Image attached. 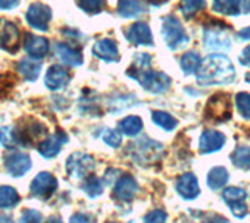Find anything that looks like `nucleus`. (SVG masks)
Listing matches in <instances>:
<instances>
[{"instance_id": "1", "label": "nucleus", "mask_w": 250, "mask_h": 223, "mask_svg": "<svg viewBox=\"0 0 250 223\" xmlns=\"http://www.w3.org/2000/svg\"><path fill=\"white\" fill-rule=\"evenodd\" d=\"M127 75L141 83V86L153 94H161L170 86V78L163 72H155L150 69V55L139 53L135 56L131 67L127 71Z\"/></svg>"}, {"instance_id": "2", "label": "nucleus", "mask_w": 250, "mask_h": 223, "mask_svg": "<svg viewBox=\"0 0 250 223\" xmlns=\"http://www.w3.org/2000/svg\"><path fill=\"white\" fill-rule=\"evenodd\" d=\"M195 75L200 84H227L234 80V67L224 55H209L200 63Z\"/></svg>"}, {"instance_id": "3", "label": "nucleus", "mask_w": 250, "mask_h": 223, "mask_svg": "<svg viewBox=\"0 0 250 223\" xmlns=\"http://www.w3.org/2000/svg\"><path fill=\"white\" fill-rule=\"evenodd\" d=\"M163 37L170 50H178L188 44V36L175 16H167L163 19Z\"/></svg>"}, {"instance_id": "4", "label": "nucleus", "mask_w": 250, "mask_h": 223, "mask_svg": "<svg viewBox=\"0 0 250 223\" xmlns=\"http://www.w3.org/2000/svg\"><path fill=\"white\" fill-rule=\"evenodd\" d=\"M216 25H209V28L205 30L203 33V42L205 47L209 50H217V52H225L230 49L231 41L229 35L224 30H227V24L222 20H214Z\"/></svg>"}, {"instance_id": "5", "label": "nucleus", "mask_w": 250, "mask_h": 223, "mask_svg": "<svg viewBox=\"0 0 250 223\" xmlns=\"http://www.w3.org/2000/svg\"><path fill=\"white\" fill-rule=\"evenodd\" d=\"M130 149L131 150V156L133 159L139 164H146V163H155L156 159L161 156L163 153V145L150 141V139H143L138 141L136 144H133Z\"/></svg>"}, {"instance_id": "6", "label": "nucleus", "mask_w": 250, "mask_h": 223, "mask_svg": "<svg viewBox=\"0 0 250 223\" xmlns=\"http://www.w3.org/2000/svg\"><path fill=\"white\" fill-rule=\"evenodd\" d=\"M94 158L84 153H74L66 161V170L69 176H72L75 180H83L94 170Z\"/></svg>"}, {"instance_id": "7", "label": "nucleus", "mask_w": 250, "mask_h": 223, "mask_svg": "<svg viewBox=\"0 0 250 223\" xmlns=\"http://www.w3.org/2000/svg\"><path fill=\"white\" fill-rule=\"evenodd\" d=\"M16 136H18L19 145H33L35 141L44 139V136L47 134V128L39 124L38 120L28 119L25 125H18L14 128Z\"/></svg>"}, {"instance_id": "8", "label": "nucleus", "mask_w": 250, "mask_h": 223, "mask_svg": "<svg viewBox=\"0 0 250 223\" xmlns=\"http://www.w3.org/2000/svg\"><path fill=\"white\" fill-rule=\"evenodd\" d=\"M25 19L30 27L39 30V32H45L49 28V22L52 20V10L44 3H31L27 10Z\"/></svg>"}, {"instance_id": "9", "label": "nucleus", "mask_w": 250, "mask_h": 223, "mask_svg": "<svg viewBox=\"0 0 250 223\" xmlns=\"http://www.w3.org/2000/svg\"><path fill=\"white\" fill-rule=\"evenodd\" d=\"M5 168L11 176H23L31 168V159L27 153L11 150L3 156Z\"/></svg>"}, {"instance_id": "10", "label": "nucleus", "mask_w": 250, "mask_h": 223, "mask_svg": "<svg viewBox=\"0 0 250 223\" xmlns=\"http://www.w3.org/2000/svg\"><path fill=\"white\" fill-rule=\"evenodd\" d=\"M58 187V181L57 178L49 173V172H41L36 175V178L31 181L30 192L31 195H35L41 200H47L49 197L53 195V192Z\"/></svg>"}, {"instance_id": "11", "label": "nucleus", "mask_w": 250, "mask_h": 223, "mask_svg": "<svg viewBox=\"0 0 250 223\" xmlns=\"http://www.w3.org/2000/svg\"><path fill=\"white\" fill-rule=\"evenodd\" d=\"M222 198L224 202L229 204L231 212L236 215V217H244L247 214V192L241 187H227L222 192Z\"/></svg>"}, {"instance_id": "12", "label": "nucleus", "mask_w": 250, "mask_h": 223, "mask_svg": "<svg viewBox=\"0 0 250 223\" xmlns=\"http://www.w3.org/2000/svg\"><path fill=\"white\" fill-rule=\"evenodd\" d=\"M19 47V28L16 24L0 19V49L6 52H16Z\"/></svg>"}, {"instance_id": "13", "label": "nucleus", "mask_w": 250, "mask_h": 223, "mask_svg": "<svg viewBox=\"0 0 250 223\" xmlns=\"http://www.w3.org/2000/svg\"><path fill=\"white\" fill-rule=\"evenodd\" d=\"M230 111H231V108H230V100L229 97H227L225 94H216L209 98V102L207 105V112H208V116L211 119H214V120H227V119H230Z\"/></svg>"}, {"instance_id": "14", "label": "nucleus", "mask_w": 250, "mask_h": 223, "mask_svg": "<svg viewBox=\"0 0 250 223\" xmlns=\"http://www.w3.org/2000/svg\"><path fill=\"white\" fill-rule=\"evenodd\" d=\"M67 142V134L58 131L55 133L53 136L45 137V139L41 141L38 147L39 155H42L44 158H55L61 151V147Z\"/></svg>"}, {"instance_id": "15", "label": "nucleus", "mask_w": 250, "mask_h": 223, "mask_svg": "<svg viewBox=\"0 0 250 223\" xmlns=\"http://www.w3.org/2000/svg\"><path fill=\"white\" fill-rule=\"evenodd\" d=\"M138 192V183L131 175H122L114 186V197L121 202H131Z\"/></svg>"}, {"instance_id": "16", "label": "nucleus", "mask_w": 250, "mask_h": 223, "mask_svg": "<svg viewBox=\"0 0 250 223\" xmlns=\"http://www.w3.org/2000/svg\"><path fill=\"white\" fill-rule=\"evenodd\" d=\"M23 49L28 53V56L33 59H41L49 53V41L41 36L27 35L25 41H23Z\"/></svg>"}, {"instance_id": "17", "label": "nucleus", "mask_w": 250, "mask_h": 223, "mask_svg": "<svg viewBox=\"0 0 250 223\" xmlns=\"http://www.w3.org/2000/svg\"><path fill=\"white\" fill-rule=\"evenodd\" d=\"M44 83L50 91H60L66 88V84L69 83V74L62 66L55 64L47 71Z\"/></svg>"}, {"instance_id": "18", "label": "nucleus", "mask_w": 250, "mask_h": 223, "mask_svg": "<svg viewBox=\"0 0 250 223\" xmlns=\"http://www.w3.org/2000/svg\"><path fill=\"white\" fill-rule=\"evenodd\" d=\"M225 144V136L214 130H207L200 136L199 149L202 153H214L217 150H221Z\"/></svg>"}, {"instance_id": "19", "label": "nucleus", "mask_w": 250, "mask_h": 223, "mask_svg": "<svg viewBox=\"0 0 250 223\" xmlns=\"http://www.w3.org/2000/svg\"><path fill=\"white\" fill-rule=\"evenodd\" d=\"M177 192L186 200H194L200 194L199 181L192 173H185L177 180Z\"/></svg>"}, {"instance_id": "20", "label": "nucleus", "mask_w": 250, "mask_h": 223, "mask_svg": "<svg viewBox=\"0 0 250 223\" xmlns=\"http://www.w3.org/2000/svg\"><path fill=\"white\" fill-rule=\"evenodd\" d=\"M94 55L97 58L108 61V63H114L119 59V50H117V44L113 39H100L94 44L92 47Z\"/></svg>"}, {"instance_id": "21", "label": "nucleus", "mask_w": 250, "mask_h": 223, "mask_svg": "<svg viewBox=\"0 0 250 223\" xmlns=\"http://www.w3.org/2000/svg\"><path fill=\"white\" fill-rule=\"evenodd\" d=\"M127 39L136 45H152V32L147 24L138 22L127 30Z\"/></svg>"}, {"instance_id": "22", "label": "nucleus", "mask_w": 250, "mask_h": 223, "mask_svg": "<svg viewBox=\"0 0 250 223\" xmlns=\"http://www.w3.org/2000/svg\"><path fill=\"white\" fill-rule=\"evenodd\" d=\"M55 52H57L58 58L64 64H67V66H80L83 63L82 52H78V50H75L72 47H69V45L62 44V42L55 44Z\"/></svg>"}, {"instance_id": "23", "label": "nucleus", "mask_w": 250, "mask_h": 223, "mask_svg": "<svg viewBox=\"0 0 250 223\" xmlns=\"http://www.w3.org/2000/svg\"><path fill=\"white\" fill-rule=\"evenodd\" d=\"M117 11L122 18H138L139 14H143L144 6L139 0H119Z\"/></svg>"}, {"instance_id": "24", "label": "nucleus", "mask_w": 250, "mask_h": 223, "mask_svg": "<svg viewBox=\"0 0 250 223\" xmlns=\"http://www.w3.org/2000/svg\"><path fill=\"white\" fill-rule=\"evenodd\" d=\"M18 71L28 81H35L39 76V74H41V63L36 59H22L18 66Z\"/></svg>"}, {"instance_id": "25", "label": "nucleus", "mask_w": 250, "mask_h": 223, "mask_svg": "<svg viewBox=\"0 0 250 223\" xmlns=\"http://www.w3.org/2000/svg\"><path fill=\"white\" fill-rule=\"evenodd\" d=\"M227 181H229V172L225 170L224 167H214L211 168L208 176H207V183L209 189H221L222 186H225Z\"/></svg>"}, {"instance_id": "26", "label": "nucleus", "mask_w": 250, "mask_h": 223, "mask_svg": "<svg viewBox=\"0 0 250 223\" xmlns=\"http://www.w3.org/2000/svg\"><path fill=\"white\" fill-rule=\"evenodd\" d=\"M213 10L225 16H236L241 10V0H214Z\"/></svg>"}, {"instance_id": "27", "label": "nucleus", "mask_w": 250, "mask_h": 223, "mask_svg": "<svg viewBox=\"0 0 250 223\" xmlns=\"http://www.w3.org/2000/svg\"><path fill=\"white\" fill-rule=\"evenodd\" d=\"M19 194L18 190L11 186H0V207L2 209H8L19 203Z\"/></svg>"}, {"instance_id": "28", "label": "nucleus", "mask_w": 250, "mask_h": 223, "mask_svg": "<svg viewBox=\"0 0 250 223\" xmlns=\"http://www.w3.org/2000/svg\"><path fill=\"white\" fill-rule=\"evenodd\" d=\"M119 128L124 134L127 136H136L141 130H143V120H141L138 116H128L124 120H121Z\"/></svg>"}, {"instance_id": "29", "label": "nucleus", "mask_w": 250, "mask_h": 223, "mask_svg": "<svg viewBox=\"0 0 250 223\" xmlns=\"http://www.w3.org/2000/svg\"><path fill=\"white\" fill-rule=\"evenodd\" d=\"M231 161L242 170H250V147H238L231 153Z\"/></svg>"}, {"instance_id": "30", "label": "nucleus", "mask_w": 250, "mask_h": 223, "mask_svg": "<svg viewBox=\"0 0 250 223\" xmlns=\"http://www.w3.org/2000/svg\"><path fill=\"white\" fill-rule=\"evenodd\" d=\"M180 66H182L185 74H188V75L195 74V72H197L199 66H200V56H199V53H195V52H188V53H185V55L182 56V63H180Z\"/></svg>"}, {"instance_id": "31", "label": "nucleus", "mask_w": 250, "mask_h": 223, "mask_svg": "<svg viewBox=\"0 0 250 223\" xmlns=\"http://www.w3.org/2000/svg\"><path fill=\"white\" fill-rule=\"evenodd\" d=\"M82 189L91 198H94V197H99L102 192H104V183H102V180L97 178L96 175H91V176H86V180L83 183Z\"/></svg>"}, {"instance_id": "32", "label": "nucleus", "mask_w": 250, "mask_h": 223, "mask_svg": "<svg viewBox=\"0 0 250 223\" xmlns=\"http://www.w3.org/2000/svg\"><path fill=\"white\" fill-rule=\"evenodd\" d=\"M152 119L156 125L161 127L163 130H166V131H170V130H174L177 127V120L172 117L170 114L164 112V111H153Z\"/></svg>"}, {"instance_id": "33", "label": "nucleus", "mask_w": 250, "mask_h": 223, "mask_svg": "<svg viewBox=\"0 0 250 223\" xmlns=\"http://www.w3.org/2000/svg\"><path fill=\"white\" fill-rule=\"evenodd\" d=\"M0 144L3 145L5 149H14L16 145H19L18 142V136H16L14 127H3L0 128Z\"/></svg>"}, {"instance_id": "34", "label": "nucleus", "mask_w": 250, "mask_h": 223, "mask_svg": "<svg viewBox=\"0 0 250 223\" xmlns=\"http://www.w3.org/2000/svg\"><path fill=\"white\" fill-rule=\"evenodd\" d=\"M234 100H236V106H238V111L241 112V116L250 120V94H247V92H239V94H236V97H234Z\"/></svg>"}, {"instance_id": "35", "label": "nucleus", "mask_w": 250, "mask_h": 223, "mask_svg": "<svg viewBox=\"0 0 250 223\" xmlns=\"http://www.w3.org/2000/svg\"><path fill=\"white\" fill-rule=\"evenodd\" d=\"M205 6V0H182V13L186 18H191Z\"/></svg>"}, {"instance_id": "36", "label": "nucleus", "mask_w": 250, "mask_h": 223, "mask_svg": "<svg viewBox=\"0 0 250 223\" xmlns=\"http://www.w3.org/2000/svg\"><path fill=\"white\" fill-rule=\"evenodd\" d=\"M78 6L89 14H96L99 11H102L105 5V0H77Z\"/></svg>"}, {"instance_id": "37", "label": "nucleus", "mask_w": 250, "mask_h": 223, "mask_svg": "<svg viewBox=\"0 0 250 223\" xmlns=\"http://www.w3.org/2000/svg\"><path fill=\"white\" fill-rule=\"evenodd\" d=\"M102 139H104V142L108 144L109 147H113V149H117L122 142V137H121L119 131H116V130H111V128L105 130L104 134H102Z\"/></svg>"}, {"instance_id": "38", "label": "nucleus", "mask_w": 250, "mask_h": 223, "mask_svg": "<svg viewBox=\"0 0 250 223\" xmlns=\"http://www.w3.org/2000/svg\"><path fill=\"white\" fill-rule=\"evenodd\" d=\"M14 84H16V80L10 74H5L0 76V97H5L8 92L13 89Z\"/></svg>"}, {"instance_id": "39", "label": "nucleus", "mask_w": 250, "mask_h": 223, "mask_svg": "<svg viewBox=\"0 0 250 223\" xmlns=\"http://www.w3.org/2000/svg\"><path fill=\"white\" fill-rule=\"evenodd\" d=\"M19 223H42V215L35 209H25Z\"/></svg>"}, {"instance_id": "40", "label": "nucleus", "mask_w": 250, "mask_h": 223, "mask_svg": "<svg viewBox=\"0 0 250 223\" xmlns=\"http://www.w3.org/2000/svg\"><path fill=\"white\" fill-rule=\"evenodd\" d=\"M166 220H167V214L158 209L148 212L144 217V223H166Z\"/></svg>"}, {"instance_id": "41", "label": "nucleus", "mask_w": 250, "mask_h": 223, "mask_svg": "<svg viewBox=\"0 0 250 223\" xmlns=\"http://www.w3.org/2000/svg\"><path fill=\"white\" fill-rule=\"evenodd\" d=\"M69 223H91V219L84 214H75L70 217Z\"/></svg>"}, {"instance_id": "42", "label": "nucleus", "mask_w": 250, "mask_h": 223, "mask_svg": "<svg viewBox=\"0 0 250 223\" xmlns=\"http://www.w3.org/2000/svg\"><path fill=\"white\" fill-rule=\"evenodd\" d=\"M19 5V0H0V10H13Z\"/></svg>"}, {"instance_id": "43", "label": "nucleus", "mask_w": 250, "mask_h": 223, "mask_svg": "<svg viewBox=\"0 0 250 223\" xmlns=\"http://www.w3.org/2000/svg\"><path fill=\"white\" fill-rule=\"evenodd\" d=\"M241 63L244 64V66H250V45H249V47H246L244 52H242V55H241Z\"/></svg>"}, {"instance_id": "44", "label": "nucleus", "mask_w": 250, "mask_h": 223, "mask_svg": "<svg viewBox=\"0 0 250 223\" xmlns=\"http://www.w3.org/2000/svg\"><path fill=\"white\" fill-rule=\"evenodd\" d=\"M203 223H229V220H225L221 215H209Z\"/></svg>"}, {"instance_id": "45", "label": "nucleus", "mask_w": 250, "mask_h": 223, "mask_svg": "<svg viewBox=\"0 0 250 223\" xmlns=\"http://www.w3.org/2000/svg\"><path fill=\"white\" fill-rule=\"evenodd\" d=\"M238 36H239V39H242V41H249L250 39V27H247V28H242L241 32L238 33Z\"/></svg>"}, {"instance_id": "46", "label": "nucleus", "mask_w": 250, "mask_h": 223, "mask_svg": "<svg viewBox=\"0 0 250 223\" xmlns=\"http://www.w3.org/2000/svg\"><path fill=\"white\" fill-rule=\"evenodd\" d=\"M241 10L246 14L250 13V0H241Z\"/></svg>"}, {"instance_id": "47", "label": "nucleus", "mask_w": 250, "mask_h": 223, "mask_svg": "<svg viewBox=\"0 0 250 223\" xmlns=\"http://www.w3.org/2000/svg\"><path fill=\"white\" fill-rule=\"evenodd\" d=\"M0 223H14V222L11 220V217H8V215H2V217H0Z\"/></svg>"}, {"instance_id": "48", "label": "nucleus", "mask_w": 250, "mask_h": 223, "mask_svg": "<svg viewBox=\"0 0 250 223\" xmlns=\"http://www.w3.org/2000/svg\"><path fill=\"white\" fill-rule=\"evenodd\" d=\"M49 223H62L61 219L58 217V215H52V217L49 219Z\"/></svg>"}, {"instance_id": "49", "label": "nucleus", "mask_w": 250, "mask_h": 223, "mask_svg": "<svg viewBox=\"0 0 250 223\" xmlns=\"http://www.w3.org/2000/svg\"><path fill=\"white\" fill-rule=\"evenodd\" d=\"M147 2H150L153 5H163V3H166V0H147Z\"/></svg>"}, {"instance_id": "50", "label": "nucleus", "mask_w": 250, "mask_h": 223, "mask_svg": "<svg viewBox=\"0 0 250 223\" xmlns=\"http://www.w3.org/2000/svg\"><path fill=\"white\" fill-rule=\"evenodd\" d=\"M247 81L250 83V74H247Z\"/></svg>"}, {"instance_id": "51", "label": "nucleus", "mask_w": 250, "mask_h": 223, "mask_svg": "<svg viewBox=\"0 0 250 223\" xmlns=\"http://www.w3.org/2000/svg\"><path fill=\"white\" fill-rule=\"evenodd\" d=\"M109 223H114V222H109Z\"/></svg>"}]
</instances>
